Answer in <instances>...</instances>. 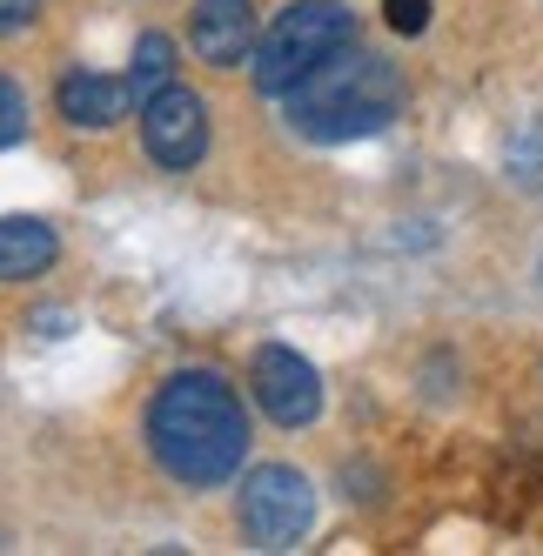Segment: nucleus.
I'll return each mask as SVG.
<instances>
[{
	"mask_svg": "<svg viewBox=\"0 0 543 556\" xmlns=\"http://www.w3.org/2000/svg\"><path fill=\"white\" fill-rule=\"evenodd\" d=\"M249 409L215 369H181L154 389L148 403V450L175 483L188 490H215L228 476H242L249 456Z\"/></svg>",
	"mask_w": 543,
	"mask_h": 556,
	"instance_id": "f257e3e1",
	"label": "nucleus"
},
{
	"mask_svg": "<svg viewBox=\"0 0 543 556\" xmlns=\"http://www.w3.org/2000/svg\"><path fill=\"white\" fill-rule=\"evenodd\" d=\"M403 114V74L369 48H336L316 74L289 88V122L308 141H363Z\"/></svg>",
	"mask_w": 543,
	"mask_h": 556,
	"instance_id": "f03ea898",
	"label": "nucleus"
},
{
	"mask_svg": "<svg viewBox=\"0 0 543 556\" xmlns=\"http://www.w3.org/2000/svg\"><path fill=\"white\" fill-rule=\"evenodd\" d=\"M356 41V14L342 8V0H295L282 8V21L255 41V88L262 94H289L302 74H316L336 48Z\"/></svg>",
	"mask_w": 543,
	"mask_h": 556,
	"instance_id": "7ed1b4c3",
	"label": "nucleus"
},
{
	"mask_svg": "<svg viewBox=\"0 0 543 556\" xmlns=\"http://www.w3.org/2000/svg\"><path fill=\"white\" fill-rule=\"evenodd\" d=\"M316 523V490L289 463H262L242 476V536L255 549H295Z\"/></svg>",
	"mask_w": 543,
	"mask_h": 556,
	"instance_id": "20e7f679",
	"label": "nucleus"
},
{
	"mask_svg": "<svg viewBox=\"0 0 543 556\" xmlns=\"http://www.w3.org/2000/svg\"><path fill=\"white\" fill-rule=\"evenodd\" d=\"M141 148L154 154V168H168V175H188L209 154V108L195 88H181L168 81L162 94H148L141 101Z\"/></svg>",
	"mask_w": 543,
	"mask_h": 556,
	"instance_id": "39448f33",
	"label": "nucleus"
},
{
	"mask_svg": "<svg viewBox=\"0 0 543 556\" xmlns=\"http://www.w3.org/2000/svg\"><path fill=\"white\" fill-rule=\"evenodd\" d=\"M249 389H255V403L268 409V422H282V429H308V422L323 416V376H316V363L295 355V349H282V342L255 349Z\"/></svg>",
	"mask_w": 543,
	"mask_h": 556,
	"instance_id": "423d86ee",
	"label": "nucleus"
},
{
	"mask_svg": "<svg viewBox=\"0 0 543 556\" xmlns=\"http://www.w3.org/2000/svg\"><path fill=\"white\" fill-rule=\"evenodd\" d=\"M188 41H195V54L209 67H242V61H255V8L249 0H202Z\"/></svg>",
	"mask_w": 543,
	"mask_h": 556,
	"instance_id": "0eeeda50",
	"label": "nucleus"
},
{
	"mask_svg": "<svg viewBox=\"0 0 543 556\" xmlns=\"http://www.w3.org/2000/svg\"><path fill=\"white\" fill-rule=\"evenodd\" d=\"M54 108L67 114L74 128H114L128 108H141V94H135V81L128 74H67V81L54 88Z\"/></svg>",
	"mask_w": 543,
	"mask_h": 556,
	"instance_id": "6e6552de",
	"label": "nucleus"
},
{
	"mask_svg": "<svg viewBox=\"0 0 543 556\" xmlns=\"http://www.w3.org/2000/svg\"><path fill=\"white\" fill-rule=\"evenodd\" d=\"M54 228L34 215H0V282H27L54 262Z\"/></svg>",
	"mask_w": 543,
	"mask_h": 556,
	"instance_id": "1a4fd4ad",
	"label": "nucleus"
},
{
	"mask_svg": "<svg viewBox=\"0 0 543 556\" xmlns=\"http://www.w3.org/2000/svg\"><path fill=\"white\" fill-rule=\"evenodd\" d=\"M168 74H175V41H168V34H141V41H135V67H128L135 94H141V101H148V94H162V88H168Z\"/></svg>",
	"mask_w": 543,
	"mask_h": 556,
	"instance_id": "9d476101",
	"label": "nucleus"
},
{
	"mask_svg": "<svg viewBox=\"0 0 543 556\" xmlns=\"http://www.w3.org/2000/svg\"><path fill=\"white\" fill-rule=\"evenodd\" d=\"M510 175L523 188H543V122H530L517 141H510Z\"/></svg>",
	"mask_w": 543,
	"mask_h": 556,
	"instance_id": "9b49d317",
	"label": "nucleus"
},
{
	"mask_svg": "<svg viewBox=\"0 0 543 556\" xmlns=\"http://www.w3.org/2000/svg\"><path fill=\"white\" fill-rule=\"evenodd\" d=\"M21 135H27V94L0 74V148H14Z\"/></svg>",
	"mask_w": 543,
	"mask_h": 556,
	"instance_id": "f8f14e48",
	"label": "nucleus"
},
{
	"mask_svg": "<svg viewBox=\"0 0 543 556\" xmlns=\"http://www.w3.org/2000/svg\"><path fill=\"white\" fill-rule=\"evenodd\" d=\"M382 21L396 34H422L430 27V0H382Z\"/></svg>",
	"mask_w": 543,
	"mask_h": 556,
	"instance_id": "ddd939ff",
	"label": "nucleus"
},
{
	"mask_svg": "<svg viewBox=\"0 0 543 556\" xmlns=\"http://www.w3.org/2000/svg\"><path fill=\"white\" fill-rule=\"evenodd\" d=\"M34 21V0H0V41H8V34H21Z\"/></svg>",
	"mask_w": 543,
	"mask_h": 556,
	"instance_id": "4468645a",
	"label": "nucleus"
}]
</instances>
